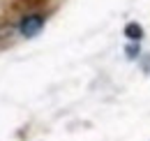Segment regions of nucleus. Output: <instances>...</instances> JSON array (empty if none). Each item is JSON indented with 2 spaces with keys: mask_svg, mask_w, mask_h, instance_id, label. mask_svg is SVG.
Instances as JSON below:
<instances>
[{
  "mask_svg": "<svg viewBox=\"0 0 150 141\" xmlns=\"http://www.w3.org/2000/svg\"><path fill=\"white\" fill-rule=\"evenodd\" d=\"M42 28H44V16H42V14H28V16L21 19V23H19V33L23 37L39 35Z\"/></svg>",
  "mask_w": 150,
  "mask_h": 141,
  "instance_id": "nucleus-1",
  "label": "nucleus"
},
{
  "mask_svg": "<svg viewBox=\"0 0 150 141\" xmlns=\"http://www.w3.org/2000/svg\"><path fill=\"white\" fill-rule=\"evenodd\" d=\"M127 56H129V58L139 56V46H136V44H129V46H127Z\"/></svg>",
  "mask_w": 150,
  "mask_h": 141,
  "instance_id": "nucleus-3",
  "label": "nucleus"
},
{
  "mask_svg": "<svg viewBox=\"0 0 150 141\" xmlns=\"http://www.w3.org/2000/svg\"><path fill=\"white\" fill-rule=\"evenodd\" d=\"M125 35L129 37V39H134V42H139V39L143 37V28H141L139 23H127V26H125Z\"/></svg>",
  "mask_w": 150,
  "mask_h": 141,
  "instance_id": "nucleus-2",
  "label": "nucleus"
}]
</instances>
